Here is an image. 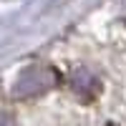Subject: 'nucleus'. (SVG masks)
<instances>
[{
    "label": "nucleus",
    "mask_w": 126,
    "mask_h": 126,
    "mask_svg": "<svg viewBox=\"0 0 126 126\" xmlns=\"http://www.w3.org/2000/svg\"><path fill=\"white\" fill-rule=\"evenodd\" d=\"M58 83V73L50 68V66H28L23 73L18 76L15 86H13V96L15 98H33V96H40V93L50 91Z\"/></svg>",
    "instance_id": "f257e3e1"
},
{
    "label": "nucleus",
    "mask_w": 126,
    "mask_h": 126,
    "mask_svg": "<svg viewBox=\"0 0 126 126\" xmlns=\"http://www.w3.org/2000/svg\"><path fill=\"white\" fill-rule=\"evenodd\" d=\"M71 88L78 93L81 98H93L96 93L101 91V81H98V76L93 73L91 68H86V66H81V68H76L71 73Z\"/></svg>",
    "instance_id": "f03ea898"
}]
</instances>
